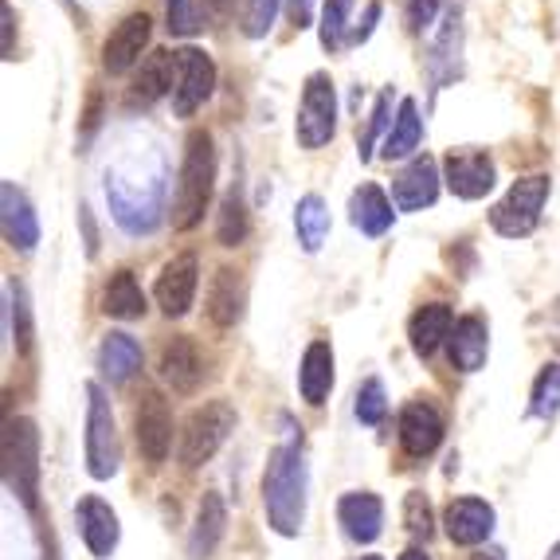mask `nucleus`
Returning <instances> with one entry per match:
<instances>
[{"label": "nucleus", "instance_id": "ea45409f", "mask_svg": "<svg viewBox=\"0 0 560 560\" xmlns=\"http://www.w3.org/2000/svg\"><path fill=\"white\" fill-rule=\"evenodd\" d=\"M404 525H408L411 537H423V541H428L431 529H435V522H431V505H428V498L416 494V490H411V494L404 498Z\"/></svg>", "mask_w": 560, "mask_h": 560}, {"label": "nucleus", "instance_id": "8fccbe9b", "mask_svg": "<svg viewBox=\"0 0 560 560\" xmlns=\"http://www.w3.org/2000/svg\"><path fill=\"white\" fill-rule=\"evenodd\" d=\"M549 560H560V541H557V549L549 552Z\"/></svg>", "mask_w": 560, "mask_h": 560}, {"label": "nucleus", "instance_id": "412c9836", "mask_svg": "<svg viewBox=\"0 0 560 560\" xmlns=\"http://www.w3.org/2000/svg\"><path fill=\"white\" fill-rule=\"evenodd\" d=\"M224 529H228V505L224 498L208 490L197 505V522H192V533H188V557L192 560H208L220 541H224Z\"/></svg>", "mask_w": 560, "mask_h": 560}, {"label": "nucleus", "instance_id": "cd10ccee", "mask_svg": "<svg viewBox=\"0 0 560 560\" xmlns=\"http://www.w3.org/2000/svg\"><path fill=\"white\" fill-rule=\"evenodd\" d=\"M145 290L138 287L133 271H114L103 290V314L118 322H138L145 314Z\"/></svg>", "mask_w": 560, "mask_h": 560}, {"label": "nucleus", "instance_id": "7c9ffc66", "mask_svg": "<svg viewBox=\"0 0 560 560\" xmlns=\"http://www.w3.org/2000/svg\"><path fill=\"white\" fill-rule=\"evenodd\" d=\"M294 232H299L302 252L318 255L322 243L329 240V208L318 192H306V197L294 205Z\"/></svg>", "mask_w": 560, "mask_h": 560}, {"label": "nucleus", "instance_id": "ddd939ff", "mask_svg": "<svg viewBox=\"0 0 560 560\" xmlns=\"http://www.w3.org/2000/svg\"><path fill=\"white\" fill-rule=\"evenodd\" d=\"M150 36H153V20L145 12H130V16L121 20L118 28L106 36L103 44V67L110 75H126L133 67L141 63V51L150 47Z\"/></svg>", "mask_w": 560, "mask_h": 560}, {"label": "nucleus", "instance_id": "c756f323", "mask_svg": "<svg viewBox=\"0 0 560 560\" xmlns=\"http://www.w3.org/2000/svg\"><path fill=\"white\" fill-rule=\"evenodd\" d=\"M98 369L110 384H126L141 369V346L130 334H106L98 346Z\"/></svg>", "mask_w": 560, "mask_h": 560}, {"label": "nucleus", "instance_id": "a18cd8bd", "mask_svg": "<svg viewBox=\"0 0 560 560\" xmlns=\"http://www.w3.org/2000/svg\"><path fill=\"white\" fill-rule=\"evenodd\" d=\"M79 224H83V232H86V255H94L98 252V232H94V224H91V208H79Z\"/></svg>", "mask_w": 560, "mask_h": 560}, {"label": "nucleus", "instance_id": "f03ea898", "mask_svg": "<svg viewBox=\"0 0 560 560\" xmlns=\"http://www.w3.org/2000/svg\"><path fill=\"white\" fill-rule=\"evenodd\" d=\"M212 185H215V141L208 130H192L185 141L177 200H173V228L177 232H192L205 220V208L212 200Z\"/></svg>", "mask_w": 560, "mask_h": 560}, {"label": "nucleus", "instance_id": "79ce46f5", "mask_svg": "<svg viewBox=\"0 0 560 560\" xmlns=\"http://www.w3.org/2000/svg\"><path fill=\"white\" fill-rule=\"evenodd\" d=\"M376 20H381V4H364V16H361V24H353V32H349V44H364V39L373 36L376 32Z\"/></svg>", "mask_w": 560, "mask_h": 560}, {"label": "nucleus", "instance_id": "20e7f679", "mask_svg": "<svg viewBox=\"0 0 560 560\" xmlns=\"http://www.w3.org/2000/svg\"><path fill=\"white\" fill-rule=\"evenodd\" d=\"M232 428H235V408L228 400H208L205 408L192 411V416L185 420V428H180V440H177L180 467H188V470L205 467L208 458L228 443Z\"/></svg>", "mask_w": 560, "mask_h": 560}, {"label": "nucleus", "instance_id": "473e14b6", "mask_svg": "<svg viewBox=\"0 0 560 560\" xmlns=\"http://www.w3.org/2000/svg\"><path fill=\"white\" fill-rule=\"evenodd\" d=\"M560 411V364H545L537 381H533V396H529V416L537 420H552Z\"/></svg>", "mask_w": 560, "mask_h": 560}, {"label": "nucleus", "instance_id": "6ab92c4d", "mask_svg": "<svg viewBox=\"0 0 560 560\" xmlns=\"http://www.w3.org/2000/svg\"><path fill=\"white\" fill-rule=\"evenodd\" d=\"M443 525L455 545H482L494 533V505L482 498H455L443 514Z\"/></svg>", "mask_w": 560, "mask_h": 560}, {"label": "nucleus", "instance_id": "49530a36", "mask_svg": "<svg viewBox=\"0 0 560 560\" xmlns=\"http://www.w3.org/2000/svg\"><path fill=\"white\" fill-rule=\"evenodd\" d=\"M470 560H505V549H498V545H486V549H478Z\"/></svg>", "mask_w": 560, "mask_h": 560}, {"label": "nucleus", "instance_id": "7ed1b4c3", "mask_svg": "<svg viewBox=\"0 0 560 560\" xmlns=\"http://www.w3.org/2000/svg\"><path fill=\"white\" fill-rule=\"evenodd\" d=\"M4 486L20 502L36 510L39 502V431L32 420L4 423Z\"/></svg>", "mask_w": 560, "mask_h": 560}, {"label": "nucleus", "instance_id": "39448f33", "mask_svg": "<svg viewBox=\"0 0 560 560\" xmlns=\"http://www.w3.org/2000/svg\"><path fill=\"white\" fill-rule=\"evenodd\" d=\"M549 177H522L510 185L502 200L490 208V228H494L502 240H525V235L537 232L541 224V208L549 200Z\"/></svg>", "mask_w": 560, "mask_h": 560}, {"label": "nucleus", "instance_id": "f8f14e48", "mask_svg": "<svg viewBox=\"0 0 560 560\" xmlns=\"http://www.w3.org/2000/svg\"><path fill=\"white\" fill-rule=\"evenodd\" d=\"M133 431H138V447L145 455V463L161 467L173 451V411L161 393H145L138 404V416H133Z\"/></svg>", "mask_w": 560, "mask_h": 560}, {"label": "nucleus", "instance_id": "f704fd0d", "mask_svg": "<svg viewBox=\"0 0 560 560\" xmlns=\"http://www.w3.org/2000/svg\"><path fill=\"white\" fill-rule=\"evenodd\" d=\"M393 91H381L376 94V103H373V114H369V126H364V133H361V141H357V145H361V161H369L373 158V145L376 141H381L384 145V138H388V130H393Z\"/></svg>", "mask_w": 560, "mask_h": 560}, {"label": "nucleus", "instance_id": "72a5a7b5", "mask_svg": "<svg viewBox=\"0 0 560 560\" xmlns=\"http://www.w3.org/2000/svg\"><path fill=\"white\" fill-rule=\"evenodd\" d=\"M9 326H12V337H16V346H20V353H28L32 349V302H28V290H24V282H16L12 279L9 282Z\"/></svg>", "mask_w": 560, "mask_h": 560}, {"label": "nucleus", "instance_id": "393cba45", "mask_svg": "<svg viewBox=\"0 0 560 560\" xmlns=\"http://www.w3.org/2000/svg\"><path fill=\"white\" fill-rule=\"evenodd\" d=\"M393 215H396L393 200L384 197V188H376V185L353 188V197H349V220H353V228L361 235H369V240L384 235L393 228Z\"/></svg>", "mask_w": 560, "mask_h": 560}, {"label": "nucleus", "instance_id": "c03bdc74", "mask_svg": "<svg viewBox=\"0 0 560 560\" xmlns=\"http://www.w3.org/2000/svg\"><path fill=\"white\" fill-rule=\"evenodd\" d=\"M314 4H318V0H287L290 24H294V28H299V32L314 24Z\"/></svg>", "mask_w": 560, "mask_h": 560}, {"label": "nucleus", "instance_id": "6e6552de", "mask_svg": "<svg viewBox=\"0 0 560 560\" xmlns=\"http://www.w3.org/2000/svg\"><path fill=\"white\" fill-rule=\"evenodd\" d=\"M106 200L114 220L130 235H150L161 224V185L138 188L126 177H106Z\"/></svg>", "mask_w": 560, "mask_h": 560}, {"label": "nucleus", "instance_id": "c9c22d12", "mask_svg": "<svg viewBox=\"0 0 560 560\" xmlns=\"http://www.w3.org/2000/svg\"><path fill=\"white\" fill-rule=\"evenodd\" d=\"M349 12H353V0H322V47L326 51H337L349 39L353 32Z\"/></svg>", "mask_w": 560, "mask_h": 560}, {"label": "nucleus", "instance_id": "a19ab883", "mask_svg": "<svg viewBox=\"0 0 560 560\" xmlns=\"http://www.w3.org/2000/svg\"><path fill=\"white\" fill-rule=\"evenodd\" d=\"M440 4L443 0H404V16H408V28L420 36V32H428L431 24H435V16H440Z\"/></svg>", "mask_w": 560, "mask_h": 560}, {"label": "nucleus", "instance_id": "2f4dec72", "mask_svg": "<svg viewBox=\"0 0 560 560\" xmlns=\"http://www.w3.org/2000/svg\"><path fill=\"white\" fill-rule=\"evenodd\" d=\"M247 240V205H243L240 192H228L220 200V212H215V243L220 247H240Z\"/></svg>", "mask_w": 560, "mask_h": 560}, {"label": "nucleus", "instance_id": "a878e982", "mask_svg": "<svg viewBox=\"0 0 560 560\" xmlns=\"http://www.w3.org/2000/svg\"><path fill=\"white\" fill-rule=\"evenodd\" d=\"M173 86H177V51H153L145 63H141V71L133 75V103L150 106L158 103V98H165V94H173Z\"/></svg>", "mask_w": 560, "mask_h": 560}, {"label": "nucleus", "instance_id": "0eeeda50", "mask_svg": "<svg viewBox=\"0 0 560 560\" xmlns=\"http://www.w3.org/2000/svg\"><path fill=\"white\" fill-rule=\"evenodd\" d=\"M294 133H299L302 150H322L329 145L337 133V91L334 79L326 71H314L302 86V103H299V121H294Z\"/></svg>", "mask_w": 560, "mask_h": 560}, {"label": "nucleus", "instance_id": "f257e3e1", "mask_svg": "<svg viewBox=\"0 0 560 560\" xmlns=\"http://www.w3.org/2000/svg\"><path fill=\"white\" fill-rule=\"evenodd\" d=\"M262 510L279 537H299L306 522V458L302 440H290L271 451L262 470Z\"/></svg>", "mask_w": 560, "mask_h": 560}, {"label": "nucleus", "instance_id": "3c124183", "mask_svg": "<svg viewBox=\"0 0 560 560\" xmlns=\"http://www.w3.org/2000/svg\"><path fill=\"white\" fill-rule=\"evenodd\" d=\"M361 560H384V557H361Z\"/></svg>", "mask_w": 560, "mask_h": 560}, {"label": "nucleus", "instance_id": "2eb2a0df", "mask_svg": "<svg viewBox=\"0 0 560 560\" xmlns=\"http://www.w3.org/2000/svg\"><path fill=\"white\" fill-rule=\"evenodd\" d=\"M0 228H4L9 247H16V252H32L39 243L36 208H32L28 192L16 188V180H4V185H0Z\"/></svg>", "mask_w": 560, "mask_h": 560}, {"label": "nucleus", "instance_id": "aec40b11", "mask_svg": "<svg viewBox=\"0 0 560 560\" xmlns=\"http://www.w3.org/2000/svg\"><path fill=\"white\" fill-rule=\"evenodd\" d=\"M447 353L458 373H478L486 364V353H490V326H486V318L463 314L455 322V329H451Z\"/></svg>", "mask_w": 560, "mask_h": 560}, {"label": "nucleus", "instance_id": "f3484780", "mask_svg": "<svg viewBox=\"0 0 560 560\" xmlns=\"http://www.w3.org/2000/svg\"><path fill=\"white\" fill-rule=\"evenodd\" d=\"M158 369H161V381L180 396H192L200 388V381H205V361H200L197 346L188 337H173V341L161 346Z\"/></svg>", "mask_w": 560, "mask_h": 560}, {"label": "nucleus", "instance_id": "423d86ee", "mask_svg": "<svg viewBox=\"0 0 560 560\" xmlns=\"http://www.w3.org/2000/svg\"><path fill=\"white\" fill-rule=\"evenodd\" d=\"M121 467V443L114 428L110 400L98 384H86V470L91 478H114Z\"/></svg>", "mask_w": 560, "mask_h": 560}, {"label": "nucleus", "instance_id": "09e8293b", "mask_svg": "<svg viewBox=\"0 0 560 560\" xmlns=\"http://www.w3.org/2000/svg\"><path fill=\"white\" fill-rule=\"evenodd\" d=\"M400 560H431V557H428L423 549H404V552H400Z\"/></svg>", "mask_w": 560, "mask_h": 560}, {"label": "nucleus", "instance_id": "1a4fd4ad", "mask_svg": "<svg viewBox=\"0 0 560 560\" xmlns=\"http://www.w3.org/2000/svg\"><path fill=\"white\" fill-rule=\"evenodd\" d=\"M215 91V63L200 47L177 51V86H173V110L177 118H192Z\"/></svg>", "mask_w": 560, "mask_h": 560}, {"label": "nucleus", "instance_id": "e433bc0d", "mask_svg": "<svg viewBox=\"0 0 560 560\" xmlns=\"http://www.w3.org/2000/svg\"><path fill=\"white\" fill-rule=\"evenodd\" d=\"M353 411H357V420H361L364 428H381L384 416H388V396H384L381 376H369V381H361Z\"/></svg>", "mask_w": 560, "mask_h": 560}, {"label": "nucleus", "instance_id": "9b49d317", "mask_svg": "<svg viewBox=\"0 0 560 560\" xmlns=\"http://www.w3.org/2000/svg\"><path fill=\"white\" fill-rule=\"evenodd\" d=\"M443 180L458 200H482L498 185L494 158L486 150H451L443 161Z\"/></svg>", "mask_w": 560, "mask_h": 560}, {"label": "nucleus", "instance_id": "de8ad7c7", "mask_svg": "<svg viewBox=\"0 0 560 560\" xmlns=\"http://www.w3.org/2000/svg\"><path fill=\"white\" fill-rule=\"evenodd\" d=\"M205 4H208L212 12H228V9L235 4V0H205Z\"/></svg>", "mask_w": 560, "mask_h": 560}, {"label": "nucleus", "instance_id": "b1692460", "mask_svg": "<svg viewBox=\"0 0 560 560\" xmlns=\"http://www.w3.org/2000/svg\"><path fill=\"white\" fill-rule=\"evenodd\" d=\"M329 388H334V349H329V341H310L299 364V393L306 404L322 408Z\"/></svg>", "mask_w": 560, "mask_h": 560}, {"label": "nucleus", "instance_id": "9d476101", "mask_svg": "<svg viewBox=\"0 0 560 560\" xmlns=\"http://www.w3.org/2000/svg\"><path fill=\"white\" fill-rule=\"evenodd\" d=\"M197 287H200V259L192 252H180L161 267L153 299H158L165 318H185L188 310H192V302H197Z\"/></svg>", "mask_w": 560, "mask_h": 560}, {"label": "nucleus", "instance_id": "c85d7f7f", "mask_svg": "<svg viewBox=\"0 0 560 560\" xmlns=\"http://www.w3.org/2000/svg\"><path fill=\"white\" fill-rule=\"evenodd\" d=\"M423 141V118H420V106L416 98H400V110H396V121L388 138H384L381 153L384 161H400V158H411V153L420 150Z\"/></svg>", "mask_w": 560, "mask_h": 560}, {"label": "nucleus", "instance_id": "dca6fc26", "mask_svg": "<svg viewBox=\"0 0 560 560\" xmlns=\"http://www.w3.org/2000/svg\"><path fill=\"white\" fill-rule=\"evenodd\" d=\"M443 423L440 408L428 400H411L408 408L400 411V447L408 451L411 458H428L435 455V447L443 443Z\"/></svg>", "mask_w": 560, "mask_h": 560}, {"label": "nucleus", "instance_id": "58836bf2", "mask_svg": "<svg viewBox=\"0 0 560 560\" xmlns=\"http://www.w3.org/2000/svg\"><path fill=\"white\" fill-rule=\"evenodd\" d=\"M287 0H247V9H243V36L262 39L267 32L275 28V16Z\"/></svg>", "mask_w": 560, "mask_h": 560}, {"label": "nucleus", "instance_id": "5701e85b", "mask_svg": "<svg viewBox=\"0 0 560 560\" xmlns=\"http://www.w3.org/2000/svg\"><path fill=\"white\" fill-rule=\"evenodd\" d=\"M455 310L447 302H428L411 314L408 322V337H411V349L420 357H431L443 341H451V329H455Z\"/></svg>", "mask_w": 560, "mask_h": 560}, {"label": "nucleus", "instance_id": "4be33fe9", "mask_svg": "<svg viewBox=\"0 0 560 560\" xmlns=\"http://www.w3.org/2000/svg\"><path fill=\"white\" fill-rule=\"evenodd\" d=\"M79 533H83L86 549L94 552L98 560H106L114 549H118V514L103 498H83L79 502Z\"/></svg>", "mask_w": 560, "mask_h": 560}, {"label": "nucleus", "instance_id": "4468645a", "mask_svg": "<svg viewBox=\"0 0 560 560\" xmlns=\"http://www.w3.org/2000/svg\"><path fill=\"white\" fill-rule=\"evenodd\" d=\"M393 200L400 212H423L440 200V165L435 158H411L408 165L396 173L393 180Z\"/></svg>", "mask_w": 560, "mask_h": 560}, {"label": "nucleus", "instance_id": "37998d69", "mask_svg": "<svg viewBox=\"0 0 560 560\" xmlns=\"http://www.w3.org/2000/svg\"><path fill=\"white\" fill-rule=\"evenodd\" d=\"M0 24H4V39H0V51H4V59H12V51H16V16H12V4H9V0H0Z\"/></svg>", "mask_w": 560, "mask_h": 560}, {"label": "nucleus", "instance_id": "bb28decb", "mask_svg": "<svg viewBox=\"0 0 560 560\" xmlns=\"http://www.w3.org/2000/svg\"><path fill=\"white\" fill-rule=\"evenodd\" d=\"M208 318L220 329H232L243 318V279L232 267H220L208 287Z\"/></svg>", "mask_w": 560, "mask_h": 560}, {"label": "nucleus", "instance_id": "a211bd4d", "mask_svg": "<svg viewBox=\"0 0 560 560\" xmlns=\"http://www.w3.org/2000/svg\"><path fill=\"white\" fill-rule=\"evenodd\" d=\"M337 522L346 525V537L357 545H373L384 529V502L369 490H353L337 502Z\"/></svg>", "mask_w": 560, "mask_h": 560}, {"label": "nucleus", "instance_id": "4c0bfd02", "mask_svg": "<svg viewBox=\"0 0 560 560\" xmlns=\"http://www.w3.org/2000/svg\"><path fill=\"white\" fill-rule=\"evenodd\" d=\"M165 20H168L165 28L180 39L197 36L205 28V12H200L197 0H165Z\"/></svg>", "mask_w": 560, "mask_h": 560}]
</instances>
